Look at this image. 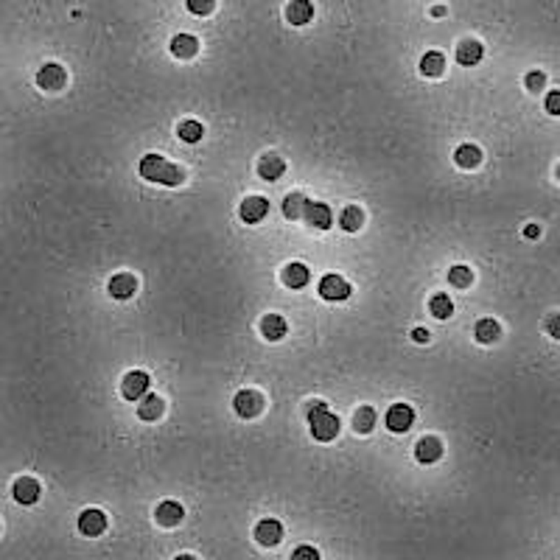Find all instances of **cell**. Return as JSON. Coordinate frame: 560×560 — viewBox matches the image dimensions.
<instances>
[{
	"mask_svg": "<svg viewBox=\"0 0 560 560\" xmlns=\"http://www.w3.org/2000/svg\"><path fill=\"white\" fill-rule=\"evenodd\" d=\"M305 420H308V428L314 434V440L319 442H328L339 434V417L328 412V406L322 400H311L305 406Z\"/></svg>",
	"mask_w": 560,
	"mask_h": 560,
	"instance_id": "cell-1",
	"label": "cell"
},
{
	"mask_svg": "<svg viewBox=\"0 0 560 560\" xmlns=\"http://www.w3.org/2000/svg\"><path fill=\"white\" fill-rule=\"evenodd\" d=\"M176 134H179V140H182V143H199V140H202V134H204V129H202V123H199V120L188 118V120H182V123L176 126Z\"/></svg>",
	"mask_w": 560,
	"mask_h": 560,
	"instance_id": "cell-28",
	"label": "cell"
},
{
	"mask_svg": "<svg viewBox=\"0 0 560 560\" xmlns=\"http://www.w3.org/2000/svg\"><path fill=\"white\" fill-rule=\"evenodd\" d=\"M241 218L246 221V224H258V221H263L266 218V213H269V199H263V196H246L244 202H241Z\"/></svg>",
	"mask_w": 560,
	"mask_h": 560,
	"instance_id": "cell-9",
	"label": "cell"
},
{
	"mask_svg": "<svg viewBox=\"0 0 560 560\" xmlns=\"http://www.w3.org/2000/svg\"><path fill=\"white\" fill-rule=\"evenodd\" d=\"M120 392L126 400H140L146 392H148V375L143 370H132L123 375V384H120Z\"/></svg>",
	"mask_w": 560,
	"mask_h": 560,
	"instance_id": "cell-7",
	"label": "cell"
},
{
	"mask_svg": "<svg viewBox=\"0 0 560 560\" xmlns=\"http://www.w3.org/2000/svg\"><path fill=\"white\" fill-rule=\"evenodd\" d=\"M543 106H546V112H549V115H560V90H552V92L546 95Z\"/></svg>",
	"mask_w": 560,
	"mask_h": 560,
	"instance_id": "cell-35",
	"label": "cell"
},
{
	"mask_svg": "<svg viewBox=\"0 0 560 560\" xmlns=\"http://www.w3.org/2000/svg\"><path fill=\"white\" fill-rule=\"evenodd\" d=\"M414 456H417V462L431 465V462H437V459L442 456V442H440L437 437H423V440H417V445H414Z\"/></svg>",
	"mask_w": 560,
	"mask_h": 560,
	"instance_id": "cell-14",
	"label": "cell"
},
{
	"mask_svg": "<svg viewBox=\"0 0 560 560\" xmlns=\"http://www.w3.org/2000/svg\"><path fill=\"white\" fill-rule=\"evenodd\" d=\"M11 496H14V501H17V504H34V501L39 498V482H36V479H31V476H22V479H17V482H14V487H11Z\"/></svg>",
	"mask_w": 560,
	"mask_h": 560,
	"instance_id": "cell-13",
	"label": "cell"
},
{
	"mask_svg": "<svg viewBox=\"0 0 560 560\" xmlns=\"http://www.w3.org/2000/svg\"><path fill=\"white\" fill-rule=\"evenodd\" d=\"M350 283L342 277V274H325L319 280V297L330 300V302H339V300H347L350 297Z\"/></svg>",
	"mask_w": 560,
	"mask_h": 560,
	"instance_id": "cell-3",
	"label": "cell"
},
{
	"mask_svg": "<svg viewBox=\"0 0 560 560\" xmlns=\"http://www.w3.org/2000/svg\"><path fill=\"white\" fill-rule=\"evenodd\" d=\"M361 224H364V213H361V207L347 204V207L339 213V227H342L344 232H356V230H361Z\"/></svg>",
	"mask_w": 560,
	"mask_h": 560,
	"instance_id": "cell-26",
	"label": "cell"
},
{
	"mask_svg": "<svg viewBox=\"0 0 560 560\" xmlns=\"http://www.w3.org/2000/svg\"><path fill=\"white\" fill-rule=\"evenodd\" d=\"M134 288H137V280H134V274H129V272H120V274H115V277L109 280V294H112L115 300H129V297L134 294Z\"/></svg>",
	"mask_w": 560,
	"mask_h": 560,
	"instance_id": "cell-17",
	"label": "cell"
},
{
	"mask_svg": "<svg viewBox=\"0 0 560 560\" xmlns=\"http://www.w3.org/2000/svg\"><path fill=\"white\" fill-rule=\"evenodd\" d=\"M171 53L176 59H193L199 53V39L193 34H176L171 39Z\"/></svg>",
	"mask_w": 560,
	"mask_h": 560,
	"instance_id": "cell-16",
	"label": "cell"
},
{
	"mask_svg": "<svg viewBox=\"0 0 560 560\" xmlns=\"http://www.w3.org/2000/svg\"><path fill=\"white\" fill-rule=\"evenodd\" d=\"M442 70H445V56L440 50H426L420 59V73L428 78H437Z\"/></svg>",
	"mask_w": 560,
	"mask_h": 560,
	"instance_id": "cell-24",
	"label": "cell"
},
{
	"mask_svg": "<svg viewBox=\"0 0 560 560\" xmlns=\"http://www.w3.org/2000/svg\"><path fill=\"white\" fill-rule=\"evenodd\" d=\"M524 84H526V90L538 92V90H543V84H546V73H543V70H529L526 78H524Z\"/></svg>",
	"mask_w": 560,
	"mask_h": 560,
	"instance_id": "cell-33",
	"label": "cell"
},
{
	"mask_svg": "<svg viewBox=\"0 0 560 560\" xmlns=\"http://www.w3.org/2000/svg\"><path fill=\"white\" fill-rule=\"evenodd\" d=\"M283 171H286V162H283L277 154H266V157H260V162H258V174H260L266 182L280 179Z\"/></svg>",
	"mask_w": 560,
	"mask_h": 560,
	"instance_id": "cell-22",
	"label": "cell"
},
{
	"mask_svg": "<svg viewBox=\"0 0 560 560\" xmlns=\"http://www.w3.org/2000/svg\"><path fill=\"white\" fill-rule=\"evenodd\" d=\"M106 529V515L101 510H84L78 515V532L87 538H98Z\"/></svg>",
	"mask_w": 560,
	"mask_h": 560,
	"instance_id": "cell-10",
	"label": "cell"
},
{
	"mask_svg": "<svg viewBox=\"0 0 560 560\" xmlns=\"http://www.w3.org/2000/svg\"><path fill=\"white\" fill-rule=\"evenodd\" d=\"M182 515H185V510H182L179 501H162L154 510V518H157L160 526H176L182 521Z\"/></svg>",
	"mask_w": 560,
	"mask_h": 560,
	"instance_id": "cell-15",
	"label": "cell"
},
{
	"mask_svg": "<svg viewBox=\"0 0 560 560\" xmlns=\"http://www.w3.org/2000/svg\"><path fill=\"white\" fill-rule=\"evenodd\" d=\"M36 84H39L42 90H50V92H56V90H62V87L67 84V73H64V67H62V64H56V62H50V64H42V67H39V73H36Z\"/></svg>",
	"mask_w": 560,
	"mask_h": 560,
	"instance_id": "cell-5",
	"label": "cell"
},
{
	"mask_svg": "<svg viewBox=\"0 0 560 560\" xmlns=\"http://www.w3.org/2000/svg\"><path fill=\"white\" fill-rule=\"evenodd\" d=\"M557 179H560V165H557Z\"/></svg>",
	"mask_w": 560,
	"mask_h": 560,
	"instance_id": "cell-41",
	"label": "cell"
},
{
	"mask_svg": "<svg viewBox=\"0 0 560 560\" xmlns=\"http://www.w3.org/2000/svg\"><path fill=\"white\" fill-rule=\"evenodd\" d=\"M473 336H476V342H482V344H493V342L501 336V325H498L496 319L484 316V319H479V322H476V328H473Z\"/></svg>",
	"mask_w": 560,
	"mask_h": 560,
	"instance_id": "cell-23",
	"label": "cell"
},
{
	"mask_svg": "<svg viewBox=\"0 0 560 560\" xmlns=\"http://www.w3.org/2000/svg\"><path fill=\"white\" fill-rule=\"evenodd\" d=\"M280 538H283V524H280V521H274V518L258 521V526H255V540H258L260 546H274V543H280Z\"/></svg>",
	"mask_w": 560,
	"mask_h": 560,
	"instance_id": "cell-11",
	"label": "cell"
},
{
	"mask_svg": "<svg viewBox=\"0 0 560 560\" xmlns=\"http://www.w3.org/2000/svg\"><path fill=\"white\" fill-rule=\"evenodd\" d=\"M140 174L148 179V182H160V185H179L185 179V171L174 162H168L165 157L160 154H146L140 160Z\"/></svg>",
	"mask_w": 560,
	"mask_h": 560,
	"instance_id": "cell-2",
	"label": "cell"
},
{
	"mask_svg": "<svg viewBox=\"0 0 560 560\" xmlns=\"http://www.w3.org/2000/svg\"><path fill=\"white\" fill-rule=\"evenodd\" d=\"M442 14H445V8H442V6H434V8H431V17H442Z\"/></svg>",
	"mask_w": 560,
	"mask_h": 560,
	"instance_id": "cell-39",
	"label": "cell"
},
{
	"mask_svg": "<svg viewBox=\"0 0 560 560\" xmlns=\"http://www.w3.org/2000/svg\"><path fill=\"white\" fill-rule=\"evenodd\" d=\"M454 162H456L459 168H476V165L482 162V148L473 146V143H465V146H459V148L454 151Z\"/></svg>",
	"mask_w": 560,
	"mask_h": 560,
	"instance_id": "cell-25",
	"label": "cell"
},
{
	"mask_svg": "<svg viewBox=\"0 0 560 560\" xmlns=\"http://www.w3.org/2000/svg\"><path fill=\"white\" fill-rule=\"evenodd\" d=\"M188 11L196 14V17H207L213 8H216V0H185Z\"/></svg>",
	"mask_w": 560,
	"mask_h": 560,
	"instance_id": "cell-32",
	"label": "cell"
},
{
	"mask_svg": "<svg viewBox=\"0 0 560 560\" xmlns=\"http://www.w3.org/2000/svg\"><path fill=\"white\" fill-rule=\"evenodd\" d=\"M162 412H165V400L162 398H157V395H143L140 398V406H137V417L140 420H160L162 417Z\"/></svg>",
	"mask_w": 560,
	"mask_h": 560,
	"instance_id": "cell-18",
	"label": "cell"
},
{
	"mask_svg": "<svg viewBox=\"0 0 560 560\" xmlns=\"http://www.w3.org/2000/svg\"><path fill=\"white\" fill-rule=\"evenodd\" d=\"M286 330H288V325H286V319H283L280 314H266V316L260 319V333H263V339H269V342L283 339Z\"/></svg>",
	"mask_w": 560,
	"mask_h": 560,
	"instance_id": "cell-20",
	"label": "cell"
},
{
	"mask_svg": "<svg viewBox=\"0 0 560 560\" xmlns=\"http://www.w3.org/2000/svg\"><path fill=\"white\" fill-rule=\"evenodd\" d=\"M174 560H193L190 554H179V557H174Z\"/></svg>",
	"mask_w": 560,
	"mask_h": 560,
	"instance_id": "cell-40",
	"label": "cell"
},
{
	"mask_svg": "<svg viewBox=\"0 0 560 560\" xmlns=\"http://www.w3.org/2000/svg\"><path fill=\"white\" fill-rule=\"evenodd\" d=\"M291 560H319V552L314 546H297L291 552Z\"/></svg>",
	"mask_w": 560,
	"mask_h": 560,
	"instance_id": "cell-34",
	"label": "cell"
},
{
	"mask_svg": "<svg viewBox=\"0 0 560 560\" xmlns=\"http://www.w3.org/2000/svg\"><path fill=\"white\" fill-rule=\"evenodd\" d=\"M448 283L456 286V288H468V286L473 283V272H470L468 266H451V272H448Z\"/></svg>",
	"mask_w": 560,
	"mask_h": 560,
	"instance_id": "cell-31",
	"label": "cell"
},
{
	"mask_svg": "<svg viewBox=\"0 0 560 560\" xmlns=\"http://www.w3.org/2000/svg\"><path fill=\"white\" fill-rule=\"evenodd\" d=\"M232 409H235V414H241V417L249 420V417L260 414V409H263V398H260V392H255V389H241V392H235Z\"/></svg>",
	"mask_w": 560,
	"mask_h": 560,
	"instance_id": "cell-4",
	"label": "cell"
},
{
	"mask_svg": "<svg viewBox=\"0 0 560 560\" xmlns=\"http://www.w3.org/2000/svg\"><path fill=\"white\" fill-rule=\"evenodd\" d=\"M308 280H311V272H308L305 263H288V266L283 269V283H286L288 288H305Z\"/></svg>",
	"mask_w": 560,
	"mask_h": 560,
	"instance_id": "cell-21",
	"label": "cell"
},
{
	"mask_svg": "<svg viewBox=\"0 0 560 560\" xmlns=\"http://www.w3.org/2000/svg\"><path fill=\"white\" fill-rule=\"evenodd\" d=\"M305 204H308V199L300 193V190H294V193H288L286 199H283V213H286V218H302V213H305Z\"/></svg>",
	"mask_w": 560,
	"mask_h": 560,
	"instance_id": "cell-27",
	"label": "cell"
},
{
	"mask_svg": "<svg viewBox=\"0 0 560 560\" xmlns=\"http://www.w3.org/2000/svg\"><path fill=\"white\" fill-rule=\"evenodd\" d=\"M305 224L314 227V230H328L333 224V216H330V207L325 202H308L305 204V213H302Z\"/></svg>",
	"mask_w": 560,
	"mask_h": 560,
	"instance_id": "cell-8",
	"label": "cell"
},
{
	"mask_svg": "<svg viewBox=\"0 0 560 560\" xmlns=\"http://www.w3.org/2000/svg\"><path fill=\"white\" fill-rule=\"evenodd\" d=\"M524 235H526V238H532V241H535V238H538V235H540V227H538V224H526V227H524Z\"/></svg>",
	"mask_w": 560,
	"mask_h": 560,
	"instance_id": "cell-37",
	"label": "cell"
},
{
	"mask_svg": "<svg viewBox=\"0 0 560 560\" xmlns=\"http://www.w3.org/2000/svg\"><path fill=\"white\" fill-rule=\"evenodd\" d=\"M412 423H414V409H412L409 403H392V406H389V412H386V426H389V431L403 434V431L412 428Z\"/></svg>",
	"mask_w": 560,
	"mask_h": 560,
	"instance_id": "cell-6",
	"label": "cell"
},
{
	"mask_svg": "<svg viewBox=\"0 0 560 560\" xmlns=\"http://www.w3.org/2000/svg\"><path fill=\"white\" fill-rule=\"evenodd\" d=\"M311 17H314V3L311 0H291L286 6V20L291 25H305V22H311Z\"/></svg>",
	"mask_w": 560,
	"mask_h": 560,
	"instance_id": "cell-19",
	"label": "cell"
},
{
	"mask_svg": "<svg viewBox=\"0 0 560 560\" xmlns=\"http://www.w3.org/2000/svg\"><path fill=\"white\" fill-rule=\"evenodd\" d=\"M412 339H414V342H428V330H426V328H414V330H412Z\"/></svg>",
	"mask_w": 560,
	"mask_h": 560,
	"instance_id": "cell-38",
	"label": "cell"
},
{
	"mask_svg": "<svg viewBox=\"0 0 560 560\" xmlns=\"http://www.w3.org/2000/svg\"><path fill=\"white\" fill-rule=\"evenodd\" d=\"M372 426H375V409L372 406H358L356 414H353V428L367 434V431H372Z\"/></svg>",
	"mask_w": 560,
	"mask_h": 560,
	"instance_id": "cell-29",
	"label": "cell"
},
{
	"mask_svg": "<svg viewBox=\"0 0 560 560\" xmlns=\"http://www.w3.org/2000/svg\"><path fill=\"white\" fill-rule=\"evenodd\" d=\"M428 308H431V314H434L437 319H448V316L454 314V302H451L448 294H434L431 302H428Z\"/></svg>",
	"mask_w": 560,
	"mask_h": 560,
	"instance_id": "cell-30",
	"label": "cell"
},
{
	"mask_svg": "<svg viewBox=\"0 0 560 560\" xmlns=\"http://www.w3.org/2000/svg\"><path fill=\"white\" fill-rule=\"evenodd\" d=\"M546 330H549L552 339H560V314H552V316L546 319Z\"/></svg>",
	"mask_w": 560,
	"mask_h": 560,
	"instance_id": "cell-36",
	"label": "cell"
},
{
	"mask_svg": "<svg viewBox=\"0 0 560 560\" xmlns=\"http://www.w3.org/2000/svg\"><path fill=\"white\" fill-rule=\"evenodd\" d=\"M482 56H484V48H482V42H479V39H462V42L456 45V62H459V64H465V67H473V64H479V62H482Z\"/></svg>",
	"mask_w": 560,
	"mask_h": 560,
	"instance_id": "cell-12",
	"label": "cell"
}]
</instances>
